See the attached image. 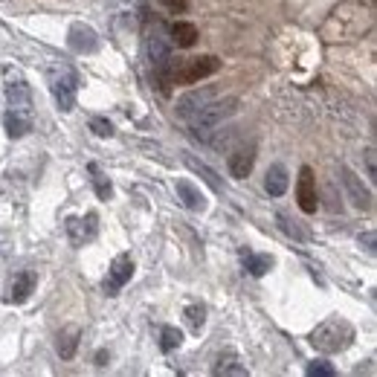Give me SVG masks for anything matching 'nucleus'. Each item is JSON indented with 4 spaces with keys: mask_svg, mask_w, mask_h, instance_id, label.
Returning a JSON list of instances; mask_svg holds the SVG:
<instances>
[{
    "mask_svg": "<svg viewBox=\"0 0 377 377\" xmlns=\"http://www.w3.org/2000/svg\"><path fill=\"white\" fill-rule=\"evenodd\" d=\"M235 110H238V99H235V96L206 102L201 110H194V114L189 116L192 136H194V139H203V143H209V139H212V131L218 128V125L227 122V119L235 114Z\"/></svg>",
    "mask_w": 377,
    "mask_h": 377,
    "instance_id": "nucleus-1",
    "label": "nucleus"
},
{
    "mask_svg": "<svg viewBox=\"0 0 377 377\" xmlns=\"http://www.w3.org/2000/svg\"><path fill=\"white\" fill-rule=\"evenodd\" d=\"M354 340V325L345 323L340 316H331L325 323H319L311 334V345L316 351L323 354H337V351H345L348 345Z\"/></svg>",
    "mask_w": 377,
    "mask_h": 377,
    "instance_id": "nucleus-2",
    "label": "nucleus"
},
{
    "mask_svg": "<svg viewBox=\"0 0 377 377\" xmlns=\"http://www.w3.org/2000/svg\"><path fill=\"white\" fill-rule=\"evenodd\" d=\"M218 70H221L218 55H201V59H189L183 64H174L172 81H174V85H198L201 79L215 76Z\"/></svg>",
    "mask_w": 377,
    "mask_h": 377,
    "instance_id": "nucleus-3",
    "label": "nucleus"
},
{
    "mask_svg": "<svg viewBox=\"0 0 377 377\" xmlns=\"http://www.w3.org/2000/svg\"><path fill=\"white\" fill-rule=\"evenodd\" d=\"M131 276H134V258L128 253H119L114 261H110V270H108L105 282H102L105 293L108 296H116V293L131 282Z\"/></svg>",
    "mask_w": 377,
    "mask_h": 377,
    "instance_id": "nucleus-4",
    "label": "nucleus"
},
{
    "mask_svg": "<svg viewBox=\"0 0 377 377\" xmlns=\"http://www.w3.org/2000/svg\"><path fill=\"white\" fill-rule=\"evenodd\" d=\"M340 183H343V189H345V198L348 201H351L357 209H363V212H369V209L374 206L371 201V192L366 189V186H363V180L351 172V169H348V165H340Z\"/></svg>",
    "mask_w": 377,
    "mask_h": 377,
    "instance_id": "nucleus-5",
    "label": "nucleus"
},
{
    "mask_svg": "<svg viewBox=\"0 0 377 377\" xmlns=\"http://www.w3.org/2000/svg\"><path fill=\"white\" fill-rule=\"evenodd\" d=\"M67 235H70V244L73 247L90 244L96 235H99V215L88 212L85 218H70L67 221Z\"/></svg>",
    "mask_w": 377,
    "mask_h": 377,
    "instance_id": "nucleus-6",
    "label": "nucleus"
},
{
    "mask_svg": "<svg viewBox=\"0 0 377 377\" xmlns=\"http://www.w3.org/2000/svg\"><path fill=\"white\" fill-rule=\"evenodd\" d=\"M296 203L302 212L314 215L316 206H319V198H316V177H314V169L311 165H302L299 169V180H296Z\"/></svg>",
    "mask_w": 377,
    "mask_h": 377,
    "instance_id": "nucleus-7",
    "label": "nucleus"
},
{
    "mask_svg": "<svg viewBox=\"0 0 377 377\" xmlns=\"http://www.w3.org/2000/svg\"><path fill=\"white\" fill-rule=\"evenodd\" d=\"M52 96H55V105H59L61 114H70L76 105V76L64 70L61 76L52 79Z\"/></svg>",
    "mask_w": 377,
    "mask_h": 377,
    "instance_id": "nucleus-8",
    "label": "nucleus"
},
{
    "mask_svg": "<svg viewBox=\"0 0 377 377\" xmlns=\"http://www.w3.org/2000/svg\"><path fill=\"white\" fill-rule=\"evenodd\" d=\"M67 44L79 55H90V52L99 50V35H96L88 23H73L67 32Z\"/></svg>",
    "mask_w": 377,
    "mask_h": 377,
    "instance_id": "nucleus-9",
    "label": "nucleus"
},
{
    "mask_svg": "<svg viewBox=\"0 0 377 377\" xmlns=\"http://www.w3.org/2000/svg\"><path fill=\"white\" fill-rule=\"evenodd\" d=\"M215 88H201V90H189L186 96H180V99H177V116L180 119H189L192 114H194V110H201L206 102H212L215 99Z\"/></svg>",
    "mask_w": 377,
    "mask_h": 377,
    "instance_id": "nucleus-10",
    "label": "nucleus"
},
{
    "mask_svg": "<svg viewBox=\"0 0 377 377\" xmlns=\"http://www.w3.org/2000/svg\"><path fill=\"white\" fill-rule=\"evenodd\" d=\"M253 165H256V145L249 143V145H241V148H235L232 154H230V174L235 180H244L249 177V172H253Z\"/></svg>",
    "mask_w": 377,
    "mask_h": 377,
    "instance_id": "nucleus-11",
    "label": "nucleus"
},
{
    "mask_svg": "<svg viewBox=\"0 0 377 377\" xmlns=\"http://www.w3.org/2000/svg\"><path fill=\"white\" fill-rule=\"evenodd\" d=\"M3 125H6V134H9L12 139H21V136H26V134L32 131V116H30V110H15V108H9V114H6Z\"/></svg>",
    "mask_w": 377,
    "mask_h": 377,
    "instance_id": "nucleus-12",
    "label": "nucleus"
},
{
    "mask_svg": "<svg viewBox=\"0 0 377 377\" xmlns=\"http://www.w3.org/2000/svg\"><path fill=\"white\" fill-rule=\"evenodd\" d=\"M35 285H38V276H35V270H23V273H18V276H15V282H12L9 302H15V305L26 302V299L32 296Z\"/></svg>",
    "mask_w": 377,
    "mask_h": 377,
    "instance_id": "nucleus-13",
    "label": "nucleus"
},
{
    "mask_svg": "<svg viewBox=\"0 0 377 377\" xmlns=\"http://www.w3.org/2000/svg\"><path fill=\"white\" fill-rule=\"evenodd\" d=\"M177 198L183 201L186 209H192V212H203L206 209V198L203 192L192 183V180H177Z\"/></svg>",
    "mask_w": 377,
    "mask_h": 377,
    "instance_id": "nucleus-14",
    "label": "nucleus"
},
{
    "mask_svg": "<svg viewBox=\"0 0 377 377\" xmlns=\"http://www.w3.org/2000/svg\"><path fill=\"white\" fill-rule=\"evenodd\" d=\"M287 169L285 165H270L267 169V177H264V189H267V194H273V198H282V194L287 192Z\"/></svg>",
    "mask_w": 377,
    "mask_h": 377,
    "instance_id": "nucleus-15",
    "label": "nucleus"
},
{
    "mask_svg": "<svg viewBox=\"0 0 377 377\" xmlns=\"http://www.w3.org/2000/svg\"><path fill=\"white\" fill-rule=\"evenodd\" d=\"M6 102H9V108H15V110H30L32 93H30V88H26L23 81H12V85H6Z\"/></svg>",
    "mask_w": 377,
    "mask_h": 377,
    "instance_id": "nucleus-16",
    "label": "nucleus"
},
{
    "mask_svg": "<svg viewBox=\"0 0 377 377\" xmlns=\"http://www.w3.org/2000/svg\"><path fill=\"white\" fill-rule=\"evenodd\" d=\"M169 35H172V41H174L177 47L189 50V47H194V41H198V26H194V23H186V21H177V23H172Z\"/></svg>",
    "mask_w": 377,
    "mask_h": 377,
    "instance_id": "nucleus-17",
    "label": "nucleus"
},
{
    "mask_svg": "<svg viewBox=\"0 0 377 377\" xmlns=\"http://www.w3.org/2000/svg\"><path fill=\"white\" fill-rule=\"evenodd\" d=\"M183 163L189 165V169L194 172V174H198L201 180H206V183H209V189H215V192H221V180H218V174L212 172V169H209V165L206 163H201L198 157H192V154H186L183 157Z\"/></svg>",
    "mask_w": 377,
    "mask_h": 377,
    "instance_id": "nucleus-18",
    "label": "nucleus"
},
{
    "mask_svg": "<svg viewBox=\"0 0 377 377\" xmlns=\"http://www.w3.org/2000/svg\"><path fill=\"white\" fill-rule=\"evenodd\" d=\"M79 337H81V331H79L76 325H70V328H64V331L59 334V354H61L64 360H70V357L76 354Z\"/></svg>",
    "mask_w": 377,
    "mask_h": 377,
    "instance_id": "nucleus-19",
    "label": "nucleus"
},
{
    "mask_svg": "<svg viewBox=\"0 0 377 377\" xmlns=\"http://www.w3.org/2000/svg\"><path fill=\"white\" fill-rule=\"evenodd\" d=\"M244 267L249 276H264L273 267V256H258V253H244Z\"/></svg>",
    "mask_w": 377,
    "mask_h": 377,
    "instance_id": "nucleus-20",
    "label": "nucleus"
},
{
    "mask_svg": "<svg viewBox=\"0 0 377 377\" xmlns=\"http://www.w3.org/2000/svg\"><path fill=\"white\" fill-rule=\"evenodd\" d=\"M90 174H93V189L99 194L102 201H110V194H114V183L99 172V165H90Z\"/></svg>",
    "mask_w": 377,
    "mask_h": 377,
    "instance_id": "nucleus-21",
    "label": "nucleus"
},
{
    "mask_svg": "<svg viewBox=\"0 0 377 377\" xmlns=\"http://www.w3.org/2000/svg\"><path fill=\"white\" fill-rule=\"evenodd\" d=\"M180 343H183V334H180L174 325H165V328L160 331V348H163L165 354L174 351V348H180Z\"/></svg>",
    "mask_w": 377,
    "mask_h": 377,
    "instance_id": "nucleus-22",
    "label": "nucleus"
},
{
    "mask_svg": "<svg viewBox=\"0 0 377 377\" xmlns=\"http://www.w3.org/2000/svg\"><path fill=\"white\" fill-rule=\"evenodd\" d=\"M186 323H189L192 331L203 328V323H206V308H203V305H189V308H186Z\"/></svg>",
    "mask_w": 377,
    "mask_h": 377,
    "instance_id": "nucleus-23",
    "label": "nucleus"
},
{
    "mask_svg": "<svg viewBox=\"0 0 377 377\" xmlns=\"http://www.w3.org/2000/svg\"><path fill=\"white\" fill-rule=\"evenodd\" d=\"M308 374L311 377H334L337 371H334V366L328 360H314V363H308Z\"/></svg>",
    "mask_w": 377,
    "mask_h": 377,
    "instance_id": "nucleus-24",
    "label": "nucleus"
},
{
    "mask_svg": "<svg viewBox=\"0 0 377 377\" xmlns=\"http://www.w3.org/2000/svg\"><path fill=\"white\" fill-rule=\"evenodd\" d=\"M90 131L96 136H114V125H110L108 119H93L90 122Z\"/></svg>",
    "mask_w": 377,
    "mask_h": 377,
    "instance_id": "nucleus-25",
    "label": "nucleus"
},
{
    "mask_svg": "<svg viewBox=\"0 0 377 377\" xmlns=\"http://www.w3.org/2000/svg\"><path fill=\"white\" fill-rule=\"evenodd\" d=\"M215 374H238V377H244L247 369H244V366H235L232 360H227V363L221 360V366H215Z\"/></svg>",
    "mask_w": 377,
    "mask_h": 377,
    "instance_id": "nucleus-26",
    "label": "nucleus"
},
{
    "mask_svg": "<svg viewBox=\"0 0 377 377\" xmlns=\"http://www.w3.org/2000/svg\"><path fill=\"white\" fill-rule=\"evenodd\" d=\"M278 223H282V230H285L287 235H293V238H299V241L305 238V232L296 227V223H290V218H287V215H278Z\"/></svg>",
    "mask_w": 377,
    "mask_h": 377,
    "instance_id": "nucleus-27",
    "label": "nucleus"
},
{
    "mask_svg": "<svg viewBox=\"0 0 377 377\" xmlns=\"http://www.w3.org/2000/svg\"><path fill=\"white\" fill-rule=\"evenodd\" d=\"M160 6H165V9L172 12V15H177V12H186V9H189L186 0H160Z\"/></svg>",
    "mask_w": 377,
    "mask_h": 377,
    "instance_id": "nucleus-28",
    "label": "nucleus"
},
{
    "mask_svg": "<svg viewBox=\"0 0 377 377\" xmlns=\"http://www.w3.org/2000/svg\"><path fill=\"white\" fill-rule=\"evenodd\" d=\"M360 241H366V249H369V253H374V232H369L366 238H360Z\"/></svg>",
    "mask_w": 377,
    "mask_h": 377,
    "instance_id": "nucleus-29",
    "label": "nucleus"
},
{
    "mask_svg": "<svg viewBox=\"0 0 377 377\" xmlns=\"http://www.w3.org/2000/svg\"><path fill=\"white\" fill-rule=\"evenodd\" d=\"M366 160H369V177L374 180V174H377V172H374V151H369V157H366Z\"/></svg>",
    "mask_w": 377,
    "mask_h": 377,
    "instance_id": "nucleus-30",
    "label": "nucleus"
},
{
    "mask_svg": "<svg viewBox=\"0 0 377 377\" xmlns=\"http://www.w3.org/2000/svg\"><path fill=\"white\" fill-rule=\"evenodd\" d=\"M105 360H108V354L99 351V354H96V366H105Z\"/></svg>",
    "mask_w": 377,
    "mask_h": 377,
    "instance_id": "nucleus-31",
    "label": "nucleus"
}]
</instances>
